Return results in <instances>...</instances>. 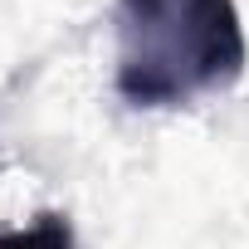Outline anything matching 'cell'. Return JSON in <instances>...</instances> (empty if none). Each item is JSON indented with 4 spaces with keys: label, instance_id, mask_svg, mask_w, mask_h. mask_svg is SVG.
<instances>
[{
    "label": "cell",
    "instance_id": "cell-1",
    "mask_svg": "<svg viewBox=\"0 0 249 249\" xmlns=\"http://www.w3.org/2000/svg\"><path fill=\"white\" fill-rule=\"evenodd\" d=\"M244 59L234 0H117V93L137 107H181L230 88Z\"/></svg>",
    "mask_w": 249,
    "mask_h": 249
},
{
    "label": "cell",
    "instance_id": "cell-2",
    "mask_svg": "<svg viewBox=\"0 0 249 249\" xmlns=\"http://www.w3.org/2000/svg\"><path fill=\"white\" fill-rule=\"evenodd\" d=\"M0 249H73V225L49 210V215H39L30 230L0 234Z\"/></svg>",
    "mask_w": 249,
    "mask_h": 249
}]
</instances>
